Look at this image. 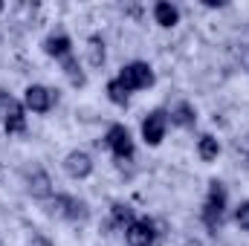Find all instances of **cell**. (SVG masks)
Listing matches in <instances>:
<instances>
[{
  "label": "cell",
  "instance_id": "7c38bea8",
  "mask_svg": "<svg viewBox=\"0 0 249 246\" xmlns=\"http://www.w3.org/2000/svg\"><path fill=\"white\" fill-rule=\"evenodd\" d=\"M151 15H154V23H160L162 29H171V26L180 23V9L171 0H157L154 9H151Z\"/></svg>",
  "mask_w": 249,
  "mask_h": 246
},
{
  "label": "cell",
  "instance_id": "4fadbf2b",
  "mask_svg": "<svg viewBox=\"0 0 249 246\" xmlns=\"http://www.w3.org/2000/svg\"><path fill=\"white\" fill-rule=\"evenodd\" d=\"M3 130H6L9 136H23V133H26V107H23V102H18V105L3 116Z\"/></svg>",
  "mask_w": 249,
  "mask_h": 246
},
{
  "label": "cell",
  "instance_id": "d6986e66",
  "mask_svg": "<svg viewBox=\"0 0 249 246\" xmlns=\"http://www.w3.org/2000/svg\"><path fill=\"white\" fill-rule=\"evenodd\" d=\"M235 223H238L244 232H249V200H244V203L235 209Z\"/></svg>",
  "mask_w": 249,
  "mask_h": 246
},
{
  "label": "cell",
  "instance_id": "3957f363",
  "mask_svg": "<svg viewBox=\"0 0 249 246\" xmlns=\"http://www.w3.org/2000/svg\"><path fill=\"white\" fill-rule=\"evenodd\" d=\"M99 145H102V148H107V151L113 154V159H116V162H130V159H133V154H136L133 136H130V130H127L124 124H110Z\"/></svg>",
  "mask_w": 249,
  "mask_h": 246
},
{
  "label": "cell",
  "instance_id": "5bb4252c",
  "mask_svg": "<svg viewBox=\"0 0 249 246\" xmlns=\"http://www.w3.org/2000/svg\"><path fill=\"white\" fill-rule=\"evenodd\" d=\"M136 220V211L130 203H113L110 206V217H107V229H127L130 223Z\"/></svg>",
  "mask_w": 249,
  "mask_h": 246
},
{
  "label": "cell",
  "instance_id": "ffe728a7",
  "mask_svg": "<svg viewBox=\"0 0 249 246\" xmlns=\"http://www.w3.org/2000/svg\"><path fill=\"white\" fill-rule=\"evenodd\" d=\"M15 105H18V99H15V96H9L6 90H0V119H3V116H6Z\"/></svg>",
  "mask_w": 249,
  "mask_h": 246
},
{
  "label": "cell",
  "instance_id": "2e32d148",
  "mask_svg": "<svg viewBox=\"0 0 249 246\" xmlns=\"http://www.w3.org/2000/svg\"><path fill=\"white\" fill-rule=\"evenodd\" d=\"M87 61H90V67H96V70L105 67L107 50H105V38H102V35H90V38H87Z\"/></svg>",
  "mask_w": 249,
  "mask_h": 246
},
{
  "label": "cell",
  "instance_id": "ac0fdd59",
  "mask_svg": "<svg viewBox=\"0 0 249 246\" xmlns=\"http://www.w3.org/2000/svg\"><path fill=\"white\" fill-rule=\"evenodd\" d=\"M105 93H107V99H110L116 107H127V102H130V93H127V87H124L119 78H110L107 87H105Z\"/></svg>",
  "mask_w": 249,
  "mask_h": 246
},
{
  "label": "cell",
  "instance_id": "8fae6325",
  "mask_svg": "<svg viewBox=\"0 0 249 246\" xmlns=\"http://www.w3.org/2000/svg\"><path fill=\"white\" fill-rule=\"evenodd\" d=\"M168 124H174V127H194L197 124V107L191 105V102H177L171 110H168Z\"/></svg>",
  "mask_w": 249,
  "mask_h": 246
},
{
  "label": "cell",
  "instance_id": "52a82bcc",
  "mask_svg": "<svg viewBox=\"0 0 249 246\" xmlns=\"http://www.w3.org/2000/svg\"><path fill=\"white\" fill-rule=\"evenodd\" d=\"M124 241H127V246H157V226H154V220L136 217L124 229Z\"/></svg>",
  "mask_w": 249,
  "mask_h": 246
},
{
  "label": "cell",
  "instance_id": "7402d4cb",
  "mask_svg": "<svg viewBox=\"0 0 249 246\" xmlns=\"http://www.w3.org/2000/svg\"><path fill=\"white\" fill-rule=\"evenodd\" d=\"M0 9H3V3H0Z\"/></svg>",
  "mask_w": 249,
  "mask_h": 246
},
{
  "label": "cell",
  "instance_id": "9c48e42d",
  "mask_svg": "<svg viewBox=\"0 0 249 246\" xmlns=\"http://www.w3.org/2000/svg\"><path fill=\"white\" fill-rule=\"evenodd\" d=\"M26 191H29V197H35V200H53V180H50V174L44 171V168H32L29 174H26Z\"/></svg>",
  "mask_w": 249,
  "mask_h": 246
},
{
  "label": "cell",
  "instance_id": "8992f818",
  "mask_svg": "<svg viewBox=\"0 0 249 246\" xmlns=\"http://www.w3.org/2000/svg\"><path fill=\"white\" fill-rule=\"evenodd\" d=\"M139 133H142L145 145H151V148L162 145V139H165V133H168V113H165V110H151V113L142 119V124H139Z\"/></svg>",
  "mask_w": 249,
  "mask_h": 246
},
{
  "label": "cell",
  "instance_id": "7a4b0ae2",
  "mask_svg": "<svg viewBox=\"0 0 249 246\" xmlns=\"http://www.w3.org/2000/svg\"><path fill=\"white\" fill-rule=\"evenodd\" d=\"M47 209L50 214L61 217V220H70V223H84L90 220V206L87 200L75 197V194H53V200H47Z\"/></svg>",
  "mask_w": 249,
  "mask_h": 246
},
{
  "label": "cell",
  "instance_id": "30bf717a",
  "mask_svg": "<svg viewBox=\"0 0 249 246\" xmlns=\"http://www.w3.org/2000/svg\"><path fill=\"white\" fill-rule=\"evenodd\" d=\"M41 47H44V55H50L55 61H64L67 55H72V38L64 32H50Z\"/></svg>",
  "mask_w": 249,
  "mask_h": 246
},
{
  "label": "cell",
  "instance_id": "ba28073f",
  "mask_svg": "<svg viewBox=\"0 0 249 246\" xmlns=\"http://www.w3.org/2000/svg\"><path fill=\"white\" fill-rule=\"evenodd\" d=\"M93 168H96V162H93V157L87 154V151H70L67 157H64V171H67V177H72V180H87L90 174H93Z\"/></svg>",
  "mask_w": 249,
  "mask_h": 246
},
{
  "label": "cell",
  "instance_id": "6da1fadb",
  "mask_svg": "<svg viewBox=\"0 0 249 246\" xmlns=\"http://www.w3.org/2000/svg\"><path fill=\"white\" fill-rule=\"evenodd\" d=\"M226 203H229L226 185L220 183V180H212V183H209V191H206V200H203V211H200L203 226H206L212 235H217V232L223 229V220H226Z\"/></svg>",
  "mask_w": 249,
  "mask_h": 246
},
{
  "label": "cell",
  "instance_id": "277c9868",
  "mask_svg": "<svg viewBox=\"0 0 249 246\" xmlns=\"http://www.w3.org/2000/svg\"><path fill=\"white\" fill-rule=\"evenodd\" d=\"M119 81H122L124 87H127V93H139V90H148V87H154V81H157V75H154V67L145 61H130L124 64L122 70H119V75H116Z\"/></svg>",
  "mask_w": 249,
  "mask_h": 246
},
{
  "label": "cell",
  "instance_id": "e0dca14e",
  "mask_svg": "<svg viewBox=\"0 0 249 246\" xmlns=\"http://www.w3.org/2000/svg\"><path fill=\"white\" fill-rule=\"evenodd\" d=\"M197 157H200L203 162H214V159L220 157V142H217L212 133H203V136L197 139Z\"/></svg>",
  "mask_w": 249,
  "mask_h": 246
},
{
  "label": "cell",
  "instance_id": "9a60e30c",
  "mask_svg": "<svg viewBox=\"0 0 249 246\" xmlns=\"http://www.w3.org/2000/svg\"><path fill=\"white\" fill-rule=\"evenodd\" d=\"M61 64V72H64V78L72 84V87H84L87 84V75H84V70H81V64H78V58L75 55H67Z\"/></svg>",
  "mask_w": 249,
  "mask_h": 246
},
{
  "label": "cell",
  "instance_id": "44dd1931",
  "mask_svg": "<svg viewBox=\"0 0 249 246\" xmlns=\"http://www.w3.org/2000/svg\"><path fill=\"white\" fill-rule=\"evenodd\" d=\"M26 246H55V244H53V241H50L47 235H32V238H29V244H26Z\"/></svg>",
  "mask_w": 249,
  "mask_h": 246
},
{
  "label": "cell",
  "instance_id": "5b68a950",
  "mask_svg": "<svg viewBox=\"0 0 249 246\" xmlns=\"http://www.w3.org/2000/svg\"><path fill=\"white\" fill-rule=\"evenodd\" d=\"M55 105H58V93H55L53 87H47V84H29V87L23 90V107H26V113L44 116V113H50Z\"/></svg>",
  "mask_w": 249,
  "mask_h": 246
}]
</instances>
